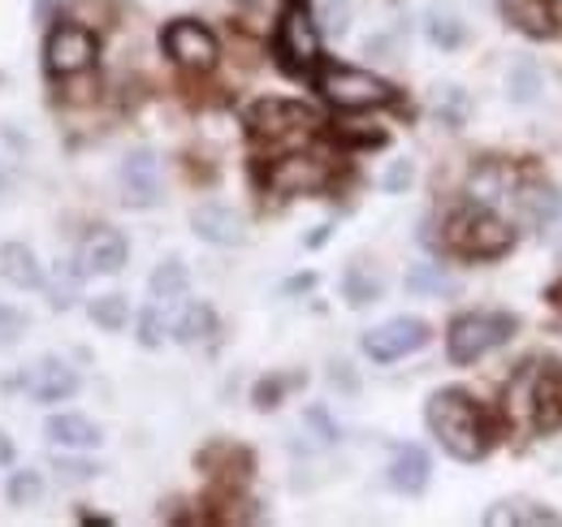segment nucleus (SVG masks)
Segmentation results:
<instances>
[{
    "mask_svg": "<svg viewBox=\"0 0 562 527\" xmlns=\"http://www.w3.org/2000/svg\"><path fill=\"white\" fill-rule=\"evenodd\" d=\"M428 428L441 441V450L459 462H476L490 455V428L485 415L463 390H437L428 397Z\"/></svg>",
    "mask_w": 562,
    "mask_h": 527,
    "instance_id": "nucleus-1",
    "label": "nucleus"
},
{
    "mask_svg": "<svg viewBox=\"0 0 562 527\" xmlns=\"http://www.w3.org/2000/svg\"><path fill=\"white\" fill-rule=\"evenodd\" d=\"M247 126H251L256 143L285 152V147H303L316 134L321 117L307 104H294V100H260V104H251Z\"/></svg>",
    "mask_w": 562,
    "mask_h": 527,
    "instance_id": "nucleus-2",
    "label": "nucleus"
},
{
    "mask_svg": "<svg viewBox=\"0 0 562 527\" xmlns=\"http://www.w3.org/2000/svg\"><path fill=\"white\" fill-rule=\"evenodd\" d=\"M446 243H450V251H459L468 260H497L510 251V225L502 216H493L485 203H472L450 216Z\"/></svg>",
    "mask_w": 562,
    "mask_h": 527,
    "instance_id": "nucleus-3",
    "label": "nucleus"
},
{
    "mask_svg": "<svg viewBox=\"0 0 562 527\" xmlns=\"http://www.w3.org/2000/svg\"><path fill=\"white\" fill-rule=\"evenodd\" d=\"M278 57L290 74H312L321 66V26L307 0H285L278 22Z\"/></svg>",
    "mask_w": 562,
    "mask_h": 527,
    "instance_id": "nucleus-4",
    "label": "nucleus"
},
{
    "mask_svg": "<svg viewBox=\"0 0 562 527\" xmlns=\"http://www.w3.org/2000/svg\"><path fill=\"white\" fill-rule=\"evenodd\" d=\"M321 91L334 109L342 113H359V109H381L394 100V87L368 69L355 66H325L321 69Z\"/></svg>",
    "mask_w": 562,
    "mask_h": 527,
    "instance_id": "nucleus-5",
    "label": "nucleus"
},
{
    "mask_svg": "<svg viewBox=\"0 0 562 527\" xmlns=\"http://www.w3.org/2000/svg\"><path fill=\"white\" fill-rule=\"evenodd\" d=\"M510 333H515V321L506 312H472V316H459L450 325L446 350H450L454 363H476V359L490 355L493 346H502Z\"/></svg>",
    "mask_w": 562,
    "mask_h": 527,
    "instance_id": "nucleus-6",
    "label": "nucleus"
},
{
    "mask_svg": "<svg viewBox=\"0 0 562 527\" xmlns=\"http://www.w3.org/2000/svg\"><path fill=\"white\" fill-rule=\"evenodd\" d=\"M515 390H524V394H528L524 411H528L532 428H541V433L562 428V372H559V363H537V372H524V377L515 381Z\"/></svg>",
    "mask_w": 562,
    "mask_h": 527,
    "instance_id": "nucleus-7",
    "label": "nucleus"
},
{
    "mask_svg": "<svg viewBox=\"0 0 562 527\" xmlns=\"http://www.w3.org/2000/svg\"><path fill=\"white\" fill-rule=\"evenodd\" d=\"M44 66L53 78H70V74H87L95 66V35L82 26H57L44 44Z\"/></svg>",
    "mask_w": 562,
    "mask_h": 527,
    "instance_id": "nucleus-8",
    "label": "nucleus"
},
{
    "mask_svg": "<svg viewBox=\"0 0 562 527\" xmlns=\"http://www.w3.org/2000/svg\"><path fill=\"white\" fill-rule=\"evenodd\" d=\"M165 53L187 69H212L216 66V35H212L204 22H191V18H178L165 26L160 35Z\"/></svg>",
    "mask_w": 562,
    "mask_h": 527,
    "instance_id": "nucleus-9",
    "label": "nucleus"
},
{
    "mask_svg": "<svg viewBox=\"0 0 562 527\" xmlns=\"http://www.w3.org/2000/svg\"><path fill=\"white\" fill-rule=\"evenodd\" d=\"M424 341H428V325L416 321V316H394V321H385V325L363 333V350L376 363H394V359L420 350Z\"/></svg>",
    "mask_w": 562,
    "mask_h": 527,
    "instance_id": "nucleus-10",
    "label": "nucleus"
},
{
    "mask_svg": "<svg viewBox=\"0 0 562 527\" xmlns=\"http://www.w3.org/2000/svg\"><path fill=\"white\" fill-rule=\"evenodd\" d=\"M122 191H126V203L131 208H151L156 199H160V165H156V156L139 147V152H131L126 160H122Z\"/></svg>",
    "mask_w": 562,
    "mask_h": 527,
    "instance_id": "nucleus-11",
    "label": "nucleus"
},
{
    "mask_svg": "<svg viewBox=\"0 0 562 527\" xmlns=\"http://www.w3.org/2000/svg\"><path fill=\"white\" fill-rule=\"evenodd\" d=\"M191 229H195L204 243H212V247H238V243L247 238L243 216H238L234 208H221V203L195 208V212H191Z\"/></svg>",
    "mask_w": 562,
    "mask_h": 527,
    "instance_id": "nucleus-12",
    "label": "nucleus"
},
{
    "mask_svg": "<svg viewBox=\"0 0 562 527\" xmlns=\"http://www.w3.org/2000/svg\"><path fill=\"white\" fill-rule=\"evenodd\" d=\"M126 264V238L117 229H91L78 247V268L82 272H95V277H109Z\"/></svg>",
    "mask_w": 562,
    "mask_h": 527,
    "instance_id": "nucleus-13",
    "label": "nucleus"
},
{
    "mask_svg": "<svg viewBox=\"0 0 562 527\" xmlns=\"http://www.w3.org/2000/svg\"><path fill=\"white\" fill-rule=\"evenodd\" d=\"M269 187L281 195H307V191L325 187V165L312 156H285L269 169Z\"/></svg>",
    "mask_w": 562,
    "mask_h": 527,
    "instance_id": "nucleus-14",
    "label": "nucleus"
},
{
    "mask_svg": "<svg viewBox=\"0 0 562 527\" xmlns=\"http://www.w3.org/2000/svg\"><path fill=\"white\" fill-rule=\"evenodd\" d=\"M506 18H510L524 35L546 40V35H559L562 0H506Z\"/></svg>",
    "mask_w": 562,
    "mask_h": 527,
    "instance_id": "nucleus-15",
    "label": "nucleus"
},
{
    "mask_svg": "<svg viewBox=\"0 0 562 527\" xmlns=\"http://www.w3.org/2000/svg\"><path fill=\"white\" fill-rule=\"evenodd\" d=\"M35 402H61V397H70L78 390V377H74V368L66 363H57V359H48V363H40V368H31V377L22 381Z\"/></svg>",
    "mask_w": 562,
    "mask_h": 527,
    "instance_id": "nucleus-16",
    "label": "nucleus"
},
{
    "mask_svg": "<svg viewBox=\"0 0 562 527\" xmlns=\"http://www.w3.org/2000/svg\"><path fill=\"white\" fill-rule=\"evenodd\" d=\"M428 455H424L420 446H398L394 450V462H390V484L398 489V493H420L424 484H428Z\"/></svg>",
    "mask_w": 562,
    "mask_h": 527,
    "instance_id": "nucleus-17",
    "label": "nucleus"
},
{
    "mask_svg": "<svg viewBox=\"0 0 562 527\" xmlns=\"http://www.w3.org/2000/svg\"><path fill=\"white\" fill-rule=\"evenodd\" d=\"M44 433H48V441L70 446V450H91V446H100V428H95L91 419H82V415H53Z\"/></svg>",
    "mask_w": 562,
    "mask_h": 527,
    "instance_id": "nucleus-18",
    "label": "nucleus"
},
{
    "mask_svg": "<svg viewBox=\"0 0 562 527\" xmlns=\"http://www.w3.org/2000/svg\"><path fill=\"white\" fill-rule=\"evenodd\" d=\"M0 277L13 281L18 290H35V285L44 281L40 264H35V256H31L22 243H4V247H0Z\"/></svg>",
    "mask_w": 562,
    "mask_h": 527,
    "instance_id": "nucleus-19",
    "label": "nucleus"
},
{
    "mask_svg": "<svg viewBox=\"0 0 562 527\" xmlns=\"http://www.w3.org/2000/svg\"><path fill=\"white\" fill-rule=\"evenodd\" d=\"M342 294H347L351 307H368V303L381 299V277L368 264H351L347 277H342Z\"/></svg>",
    "mask_w": 562,
    "mask_h": 527,
    "instance_id": "nucleus-20",
    "label": "nucleus"
},
{
    "mask_svg": "<svg viewBox=\"0 0 562 527\" xmlns=\"http://www.w3.org/2000/svg\"><path fill=\"white\" fill-rule=\"evenodd\" d=\"M519 208H524V216L532 221V225H550V221H559V212H562V199L559 191H550V187H532V191H524L519 195Z\"/></svg>",
    "mask_w": 562,
    "mask_h": 527,
    "instance_id": "nucleus-21",
    "label": "nucleus"
},
{
    "mask_svg": "<svg viewBox=\"0 0 562 527\" xmlns=\"http://www.w3.org/2000/svg\"><path fill=\"white\" fill-rule=\"evenodd\" d=\"M212 329H216V316H212V307H204V303H191L173 321V337L178 341H204V337H212Z\"/></svg>",
    "mask_w": 562,
    "mask_h": 527,
    "instance_id": "nucleus-22",
    "label": "nucleus"
},
{
    "mask_svg": "<svg viewBox=\"0 0 562 527\" xmlns=\"http://www.w3.org/2000/svg\"><path fill=\"white\" fill-rule=\"evenodd\" d=\"M187 281H191V277H187V264L165 260L156 272H151V281H147V285H151V299H160V303H165V299L187 294Z\"/></svg>",
    "mask_w": 562,
    "mask_h": 527,
    "instance_id": "nucleus-23",
    "label": "nucleus"
},
{
    "mask_svg": "<svg viewBox=\"0 0 562 527\" xmlns=\"http://www.w3.org/2000/svg\"><path fill=\"white\" fill-rule=\"evenodd\" d=\"M91 321H95L100 329L117 333L131 321V303H126L122 294H100V299H91Z\"/></svg>",
    "mask_w": 562,
    "mask_h": 527,
    "instance_id": "nucleus-24",
    "label": "nucleus"
},
{
    "mask_svg": "<svg viewBox=\"0 0 562 527\" xmlns=\"http://www.w3.org/2000/svg\"><path fill=\"white\" fill-rule=\"evenodd\" d=\"M407 290L412 294H454V281L437 268V264H416L407 272Z\"/></svg>",
    "mask_w": 562,
    "mask_h": 527,
    "instance_id": "nucleus-25",
    "label": "nucleus"
},
{
    "mask_svg": "<svg viewBox=\"0 0 562 527\" xmlns=\"http://www.w3.org/2000/svg\"><path fill=\"white\" fill-rule=\"evenodd\" d=\"M506 87H510V100L532 104V100H537V91H541V74H537V66H532V61H519V66L510 69Z\"/></svg>",
    "mask_w": 562,
    "mask_h": 527,
    "instance_id": "nucleus-26",
    "label": "nucleus"
},
{
    "mask_svg": "<svg viewBox=\"0 0 562 527\" xmlns=\"http://www.w3.org/2000/svg\"><path fill=\"white\" fill-rule=\"evenodd\" d=\"M428 40L441 48H459L463 44V22L450 13H428Z\"/></svg>",
    "mask_w": 562,
    "mask_h": 527,
    "instance_id": "nucleus-27",
    "label": "nucleus"
},
{
    "mask_svg": "<svg viewBox=\"0 0 562 527\" xmlns=\"http://www.w3.org/2000/svg\"><path fill=\"white\" fill-rule=\"evenodd\" d=\"M40 489H44V480H40V471H13V480H9V502L13 506H26V502H35L40 497Z\"/></svg>",
    "mask_w": 562,
    "mask_h": 527,
    "instance_id": "nucleus-28",
    "label": "nucleus"
},
{
    "mask_svg": "<svg viewBox=\"0 0 562 527\" xmlns=\"http://www.w3.org/2000/svg\"><path fill=\"white\" fill-rule=\"evenodd\" d=\"M165 333H169V316H165L160 307H147L139 316V341L143 346H160Z\"/></svg>",
    "mask_w": 562,
    "mask_h": 527,
    "instance_id": "nucleus-29",
    "label": "nucleus"
},
{
    "mask_svg": "<svg viewBox=\"0 0 562 527\" xmlns=\"http://www.w3.org/2000/svg\"><path fill=\"white\" fill-rule=\"evenodd\" d=\"M485 524H554L550 511H515V506H502V511H490Z\"/></svg>",
    "mask_w": 562,
    "mask_h": 527,
    "instance_id": "nucleus-30",
    "label": "nucleus"
},
{
    "mask_svg": "<svg viewBox=\"0 0 562 527\" xmlns=\"http://www.w3.org/2000/svg\"><path fill=\"white\" fill-rule=\"evenodd\" d=\"M351 31V0H329L325 4V35H347Z\"/></svg>",
    "mask_w": 562,
    "mask_h": 527,
    "instance_id": "nucleus-31",
    "label": "nucleus"
},
{
    "mask_svg": "<svg viewBox=\"0 0 562 527\" xmlns=\"http://www.w3.org/2000/svg\"><path fill=\"white\" fill-rule=\"evenodd\" d=\"M22 333H26V316L18 307H0V346L22 341Z\"/></svg>",
    "mask_w": 562,
    "mask_h": 527,
    "instance_id": "nucleus-32",
    "label": "nucleus"
},
{
    "mask_svg": "<svg viewBox=\"0 0 562 527\" xmlns=\"http://www.w3.org/2000/svg\"><path fill=\"white\" fill-rule=\"evenodd\" d=\"M294 381H299V377H273V381H260V385H256V406H260V411H273L281 390H290Z\"/></svg>",
    "mask_w": 562,
    "mask_h": 527,
    "instance_id": "nucleus-33",
    "label": "nucleus"
},
{
    "mask_svg": "<svg viewBox=\"0 0 562 527\" xmlns=\"http://www.w3.org/2000/svg\"><path fill=\"white\" fill-rule=\"evenodd\" d=\"M407 187H412V165H407V160L390 165V173H385V191H407Z\"/></svg>",
    "mask_w": 562,
    "mask_h": 527,
    "instance_id": "nucleus-34",
    "label": "nucleus"
},
{
    "mask_svg": "<svg viewBox=\"0 0 562 527\" xmlns=\"http://www.w3.org/2000/svg\"><path fill=\"white\" fill-rule=\"evenodd\" d=\"M463 109H468V100H463V91H454V87H450V104H446V109L437 104V113H441L446 122H454V126L463 122Z\"/></svg>",
    "mask_w": 562,
    "mask_h": 527,
    "instance_id": "nucleus-35",
    "label": "nucleus"
},
{
    "mask_svg": "<svg viewBox=\"0 0 562 527\" xmlns=\"http://www.w3.org/2000/svg\"><path fill=\"white\" fill-rule=\"evenodd\" d=\"M57 471H61V475H70V480H87V475H95L100 467H95V462H70V459H61V462H57Z\"/></svg>",
    "mask_w": 562,
    "mask_h": 527,
    "instance_id": "nucleus-36",
    "label": "nucleus"
},
{
    "mask_svg": "<svg viewBox=\"0 0 562 527\" xmlns=\"http://www.w3.org/2000/svg\"><path fill=\"white\" fill-rule=\"evenodd\" d=\"M0 467H13V446H9L4 433H0Z\"/></svg>",
    "mask_w": 562,
    "mask_h": 527,
    "instance_id": "nucleus-37",
    "label": "nucleus"
}]
</instances>
